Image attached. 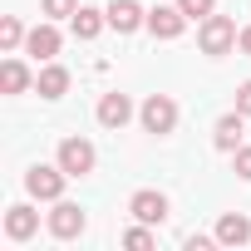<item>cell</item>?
<instances>
[{
    "label": "cell",
    "instance_id": "cell-20",
    "mask_svg": "<svg viewBox=\"0 0 251 251\" xmlns=\"http://www.w3.org/2000/svg\"><path fill=\"white\" fill-rule=\"evenodd\" d=\"M74 10H79L74 0H45V15L50 20H74Z\"/></svg>",
    "mask_w": 251,
    "mask_h": 251
},
{
    "label": "cell",
    "instance_id": "cell-19",
    "mask_svg": "<svg viewBox=\"0 0 251 251\" xmlns=\"http://www.w3.org/2000/svg\"><path fill=\"white\" fill-rule=\"evenodd\" d=\"M123 246H128V251H148V246H153V231H148V222H138L128 236H123Z\"/></svg>",
    "mask_w": 251,
    "mask_h": 251
},
{
    "label": "cell",
    "instance_id": "cell-14",
    "mask_svg": "<svg viewBox=\"0 0 251 251\" xmlns=\"http://www.w3.org/2000/svg\"><path fill=\"white\" fill-rule=\"evenodd\" d=\"M35 89H40L45 99H59V94L69 89V69H64V64H54V59H45V69H40Z\"/></svg>",
    "mask_w": 251,
    "mask_h": 251
},
{
    "label": "cell",
    "instance_id": "cell-18",
    "mask_svg": "<svg viewBox=\"0 0 251 251\" xmlns=\"http://www.w3.org/2000/svg\"><path fill=\"white\" fill-rule=\"evenodd\" d=\"M177 10H182L187 20H207V15L217 10V0H177Z\"/></svg>",
    "mask_w": 251,
    "mask_h": 251
},
{
    "label": "cell",
    "instance_id": "cell-16",
    "mask_svg": "<svg viewBox=\"0 0 251 251\" xmlns=\"http://www.w3.org/2000/svg\"><path fill=\"white\" fill-rule=\"evenodd\" d=\"M69 25H74V35H79V40H94V35H99V30L108 25V15H103V10H89V5H84V10H74V20H69Z\"/></svg>",
    "mask_w": 251,
    "mask_h": 251
},
{
    "label": "cell",
    "instance_id": "cell-8",
    "mask_svg": "<svg viewBox=\"0 0 251 251\" xmlns=\"http://www.w3.org/2000/svg\"><path fill=\"white\" fill-rule=\"evenodd\" d=\"M103 15H108V25H113L118 35H133L138 25H148V10H138L133 0H113V5H108Z\"/></svg>",
    "mask_w": 251,
    "mask_h": 251
},
{
    "label": "cell",
    "instance_id": "cell-4",
    "mask_svg": "<svg viewBox=\"0 0 251 251\" xmlns=\"http://www.w3.org/2000/svg\"><path fill=\"white\" fill-rule=\"evenodd\" d=\"M59 168L69 177H89L94 173V143L89 138H64L59 143Z\"/></svg>",
    "mask_w": 251,
    "mask_h": 251
},
{
    "label": "cell",
    "instance_id": "cell-7",
    "mask_svg": "<svg viewBox=\"0 0 251 251\" xmlns=\"http://www.w3.org/2000/svg\"><path fill=\"white\" fill-rule=\"evenodd\" d=\"M50 231H54L59 241H74V236L84 231V212H79L74 202H54V212H50Z\"/></svg>",
    "mask_w": 251,
    "mask_h": 251
},
{
    "label": "cell",
    "instance_id": "cell-15",
    "mask_svg": "<svg viewBox=\"0 0 251 251\" xmlns=\"http://www.w3.org/2000/svg\"><path fill=\"white\" fill-rule=\"evenodd\" d=\"M0 89H5V94H25V89H30V69H25L15 54L0 64Z\"/></svg>",
    "mask_w": 251,
    "mask_h": 251
},
{
    "label": "cell",
    "instance_id": "cell-3",
    "mask_svg": "<svg viewBox=\"0 0 251 251\" xmlns=\"http://www.w3.org/2000/svg\"><path fill=\"white\" fill-rule=\"evenodd\" d=\"M143 128L148 133H173L177 128V103L168 94H148L143 99Z\"/></svg>",
    "mask_w": 251,
    "mask_h": 251
},
{
    "label": "cell",
    "instance_id": "cell-13",
    "mask_svg": "<svg viewBox=\"0 0 251 251\" xmlns=\"http://www.w3.org/2000/svg\"><path fill=\"white\" fill-rule=\"evenodd\" d=\"M246 241H251V222L241 212H226L217 222V246H246Z\"/></svg>",
    "mask_w": 251,
    "mask_h": 251
},
{
    "label": "cell",
    "instance_id": "cell-6",
    "mask_svg": "<svg viewBox=\"0 0 251 251\" xmlns=\"http://www.w3.org/2000/svg\"><path fill=\"white\" fill-rule=\"evenodd\" d=\"M128 212H133L138 222H148V226H158V222L168 217V197H163V192H153V187H143V192H133V202H128Z\"/></svg>",
    "mask_w": 251,
    "mask_h": 251
},
{
    "label": "cell",
    "instance_id": "cell-21",
    "mask_svg": "<svg viewBox=\"0 0 251 251\" xmlns=\"http://www.w3.org/2000/svg\"><path fill=\"white\" fill-rule=\"evenodd\" d=\"M236 177L251 182V148H236Z\"/></svg>",
    "mask_w": 251,
    "mask_h": 251
},
{
    "label": "cell",
    "instance_id": "cell-17",
    "mask_svg": "<svg viewBox=\"0 0 251 251\" xmlns=\"http://www.w3.org/2000/svg\"><path fill=\"white\" fill-rule=\"evenodd\" d=\"M20 40H25L20 20H15V15H5V20H0V45H5V54H15V50H20Z\"/></svg>",
    "mask_w": 251,
    "mask_h": 251
},
{
    "label": "cell",
    "instance_id": "cell-10",
    "mask_svg": "<svg viewBox=\"0 0 251 251\" xmlns=\"http://www.w3.org/2000/svg\"><path fill=\"white\" fill-rule=\"evenodd\" d=\"M35 231H40V212H30L25 202L5 212V236H10V241H30Z\"/></svg>",
    "mask_w": 251,
    "mask_h": 251
},
{
    "label": "cell",
    "instance_id": "cell-12",
    "mask_svg": "<svg viewBox=\"0 0 251 251\" xmlns=\"http://www.w3.org/2000/svg\"><path fill=\"white\" fill-rule=\"evenodd\" d=\"M25 50H30L35 59H54V54H59V30H54L50 20H45V25H35V30L25 35Z\"/></svg>",
    "mask_w": 251,
    "mask_h": 251
},
{
    "label": "cell",
    "instance_id": "cell-22",
    "mask_svg": "<svg viewBox=\"0 0 251 251\" xmlns=\"http://www.w3.org/2000/svg\"><path fill=\"white\" fill-rule=\"evenodd\" d=\"M236 108H241V113H246V118H251V79H246V84H241V89H236Z\"/></svg>",
    "mask_w": 251,
    "mask_h": 251
},
{
    "label": "cell",
    "instance_id": "cell-9",
    "mask_svg": "<svg viewBox=\"0 0 251 251\" xmlns=\"http://www.w3.org/2000/svg\"><path fill=\"white\" fill-rule=\"evenodd\" d=\"M128 118H133L128 94H103V99H99V123H103V128H123Z\"/></svg>",
    "mask_w": 251,
    "mask_h": 251
},
{
    "label": "cell",
    "instance_id": "cell-2",
    "mask_svg": "<svg viewBox=\"0 0 251 251\" xmlns=\"http://www.w3.org/2000/svg\"><path fill=\"white\" fill-rule=\"evenodd\" d=\"M64 168H45V163H35L30 173H25V192L30 197H40V202H59L64 197Z\"/></svg>",
    "mask_w": 251,
    "mask_h": 251
},
{
    "label": "cell",
    "instance_id": "cell-23",
    "mask_svg": "<svg viewBox=\"0 0 251 251\" xmlns=\"http://www.w3.org/2000/svg\"><path fill=\"white\" fill-rule=\"evenodd\" d=\"M236 50H241V54H251V25H246V30L236 35Z\"/></svg>",
    "mask_w": 251,
    "mask_h": 251
},
{
    "label": "cell",
    "instance_id": "cell-5",
    "mask_svg": "<svg viewBox=\"0 0 251 251\" xmlns=\"http://www.w3.org/2000/svg\"><path fill=\"white\" fill-rule=\"evenodd\" d=\"M148 30H153L158 40H177V35L187 30V15H182L177 5H158V10H148Z\"/></svg>",
    "mask_w": 251,
    "mask_h": 251
},
{
    "label": "cell",
    "instance_id": "cell-1",
    "mask_svg": "<svg viewBox=\"0 0 251 251\" xmlns=\"http://www.w3.org/2000/svg\"><path fill=\"white\" fill-rule=\"evenodd\" d=\"M236 35H241V30H236L226 15H207V20H202V30H197L202 54H212V59H217V54H226V50L236 45Z\"/></svg>",
    "mask_w": 251,
    "mask_h": 251
},
{
    "label": "cell",
    "instance_id": "cell-11",
    "mask_svg": "<svg viewBox=\"0 0 251 251\" xmlns=\"http://www.w3.org/2000/svg\"><path fill=\"white\" fill-rule=\"evenodd\" d=\"M241 133H246V113H241V108H236V113H226V118H217V128H212L217 148H226V153H236V148H241Z\"/></svg>",
    "mask_w": 251,
    "mask_h": 251
}]
</instances>
